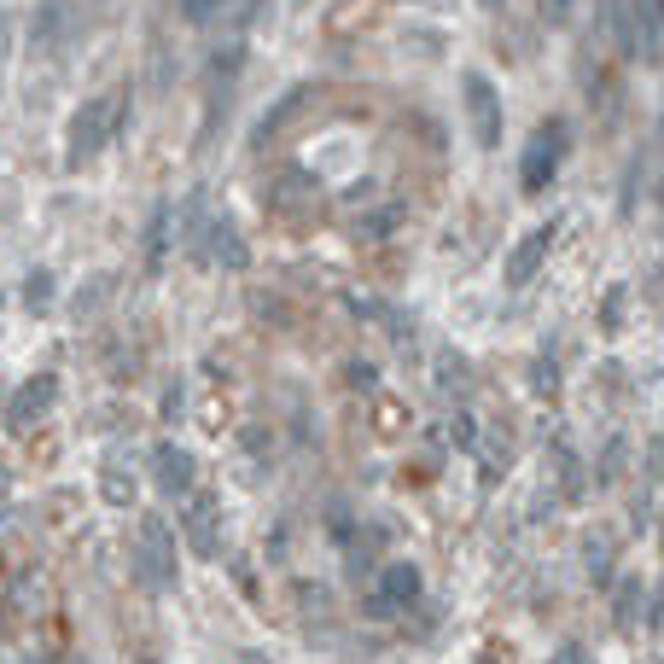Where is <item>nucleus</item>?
Returning a JSON list of instances; mask_svg holds the SVG:
<instances>
[{
    "mask_svg": "<svg viewBox=\"0 0 664 664\" xmlns=\"http://www.w3.org/2000/svg\"><path fill=\"white\" fill-rule=\"evenodd\" d=\"M129 566H135V583H140V589H152V595L175 589V577H181V559H175V531L163 525L158 513H147V518H140V543H135V554H129Z\"/></svg>",
    "mask_w": 664,
    "mask_h": 664,
    "instance_id": "1",
    "label": "nucleus"
},
{
    "mask_svg": "<svg viewBox=\"0 0 664 664\" xmlns=\"http://www.w3.org/2000/svg\"><path fill=\"white\" fill-rule=\"evenodd\" d=\"M111 135H117V106L111 99H82V106L71 111V129H65V163L82 170L88 158L106 152Z\"/></svg>",
    "mask_w": 664,
    "mask_h": 664,
    "instance_id": "2",
    "label": "nucleus"
},
{
    "mask_svg": "<svg viewBox=\"0 0 664 664\" xmlns=\"http://www.w3.org/2000/svg\"><path fill=\"white\" fill-rule=\"evenodd\" d=\"M461 106H467V129L479 140L484 152L502 147V94H495V82L484 71H467L461 76Z\"/></svg>",
    "mask_w": 664,
    "mask_h": 664,
    "instance_id": "3",
    "label": "nucleus"
},
{
    "mask_svg": "<svg viewBox=\"0 0 664 664\" xmlns=\"http://www.w3.org/2000/svg\"><path fill=\"white\" fill-rule=\"evenodd\" d=\"M566 147H571L566 122H559V117H548L543 129L531 135L525 158H518V186H525V193H543V186L559 175V158H566Z\"/></svg>",
    "mask_w": 664,
    "mask_h": 664,
    "instance_id": "4",
    "label": "nucleus"
},
{
    "mask_svg": "<svg viewBox=\"0 0 664 664\" xmlns=\"http://www.w3.org/2000/svg\"><path fill=\"white\" fill-rule=\"evenodd\" d=\"M426 595V577L420 566H408V559H390V566L379 571V589H373L367 600V618H397V612H414Z\"/></svg>",
    "mask_w": 664,
    "mask_h": 664,
    "instance_id": "5",
    "label": "nucleus"
},
{
    "mask_svg": "<svg viewBox=\"0 0 664 664\" xmlns=\"http://www.w3.org/2000/svg\"><path fill=\"white\" fill-rule=\"evenodd\" d=\"M181 536H186V548H193L199 559L222 554V502H216V495H186Z\"/></svg>",
    "mask_w": 664,
    "mask_h": 664,
    "instance_id": "6",
    "label": "nucleus"
},
{
    "mask_svg": "<svg viewBox=\"0 0 664 664\" xmlns=\"http://www.w3.org/2000/svg\"><path fill=\"white\" fill-rule=\"evenodd\" d=\"M152 484H158L163 495H193L199 461H193L181 443H158V449H152Z\"/></svg>",
    "mask_w": 664,
    "mask_h": 664,
    "instance_id": "7",
    "label": "nucleus"
},
{
    "mask_svg": "<svg viewBox=\"0 0 664 664\" xmlns=\"http://www.w3.org/2000/svg\"><path fill=\"white\" fill-rule=\"evenodd\" d=\"M548 251H554V222L531 227V234L507 251V286H531V280H536V268L548 263Z\"/></svg>",
    "mask_w": 664,
    "mask_h": 664,
    "instance_id": "8",
    "label": "nucleus"
},
{
    "mask_svg": "<svg viewBox=\"0 0 664 664\" xmlns=\"http://www.w3.org/2000/svg\"><path fill=\"white\" fill-rule=\"evenodd\" d=\"M211 227H216V216H211V199L204 193H186V204H181V251L193 257V263H204L211 257Z\"/></svg>",
    "mask_w": 664,
    "mask_h": 664,
    "instance_id": "9",
    "label": "nucleus"
},
{
    "mask_svg": "<svg viewBox=\"0 0 664 664\" xmlns=\"http://www.w3.org/2000/svg\"><path fill=\"white\" fill-rule=\"evenodd\" d=\"M204 268H227V275L251 268V245H245V234H239L234 216H216V227H211V257H204Z\"/></svg>",
    "mask_w": 664,
    "mask_h": 664,
    "instance_id": "10",
    "label": "nucleus"
},
{
    "mask_svg": "<svg viewBox=\"0 0 664 664\" xmlns=\"http://www.w3.org/2000/svg\"><path fill=\"white\" fill-rule=\"evenodd\" d=\"M53 403H58V379H53V373H35V379H24V385L12 390V426H18V431L35 426Z\"/></svg>",
    "mask_w": 664,
    "mask_h": 664,
    "instance_id": "11",
    "label": "nucleus"
},
{
    "mask_svg": "<svg viewBox=\"0 0 664 664\" xmlns=\"http://www.w3.org/2000/svg\"><path fill=\"white\" fill-rule=\"evenodd\" d=\"M239 71H245V41H227V47H216L211 58H204V88H227V94H234Z\"/></svg>",
    "mask_w": 664,
    "mask_h": 664,
    "instance_id": "12",
    "label": "nucleus"
},
{
    "mask_svg": "<svg viewBox=\"0 0 664 664\" xmlns=\"http://www.w3.org/2000/svg\"><path fill=\"white\" fill-rule=\"evenodd\" d=\"M607 18H612V41L624 58H641V24H635V7L630 0H607Z\"/></svg>",
    "mask_w": 664,
    "mask_h": 664,
    "instance_id": "13",
    "label": "nucleus"
},
{
    "mask_svg": "<svg viewBox=\"0 0 664 664\" xmlns=\"http://www.w3.org/2000/svg\"><path fill=\"white\" fill-rule=\"evenodd\" d=\"M641 607H647V589H641V577H624L612 595V624L618 630H635L641 624Z\"/></svg>",
    "mask_w": 664,
    "mask_h": 664,
    "instance_id": "14",
    "label": "nucleus"
},
{
    "mask_svg": "<svg viewBox=\"0 0 664 664\" xmlns=\"http://www.w3.org/2000/svg\"><path fill=\"white\" fill-rule=\"evenodd\" d=\"M170 234H175V222H170V204H158L152 222H147V275H158L163 257H170Z\"/></svg>",
    "mask_w": 664,
    "mask_h": 664,
    "instance_id": "15",
    "label": "nucleus"
},
{
    "mask_svg": "<svg viewBox=\"0 0 664 664\" xmlns=\"http://www.w3.org/2000/svg\"><path fill=\"white\" fill-rule=\"evenodd\" d=\"M99 495H106L111 507H129L135 502V472L122 461H106V467H99Z\"/></svg>",
    "mask_w": 664,
    "mask_h": 664,
    "instance_id": "16",
    "label": "nucleus"
},
{
    "mask_svg": "<svg viewBox=\"0 0 664 664\" xmlns=\"http://www.w3.org/2000/svg\"><path fill=\"white\" fill-rule=\"evenodd\" d=\"M303 193H315V175H309V170H286L275 186H268V204H275V211H292Z\"/></svg>",
    "mask_w": 664,
    "mask_h": 664,
    "instance_id": "17",
    "label": "nucleus"
},
{
    "mask_svg": "<svg viewBox=\"0 0 664 664\" xmlns=\"http://www.w3.org/2000/svg\"><path fill=\"white\" fill-rule=\"evenodd\" d=\"M303 99H309V88H292V94H286V99H280V106H275V111H263V122H257V140H251V147H268V140H275V135H280V122H286V117H292V111L303 106Z\"/></svg>",
    "mask_w": 664,
    "mask_h": 664,
    "instance_id": "18",
    "label": "nucleus"
},
{
    "mask_svg": "<svg viewBox=\"0 0 664 664\" xmlns=\"http://www.w3.org/2000/svg\"><path fill=\"white\" fill-rule=\"evenodd\" d=\"M583 566H589V583L595 589L612 583V543H607V536H589V543H583Z\"/></svg>",
    "mask_w": 664,
    "mask_h": 664,
    "instance_id": "19",
    "label": "nucleus"
},
{
    "mask_svg": "<svg viewBox=\"0 0 664 664\" xmlns=\"http://www.w3.org/2000/svg\"><path fill=\"white\" fill-rule=\"evenodd\" d=\"M24 309L30 315H47L53 309V268H30L24 275Z\"/></svg>",
    "mask_w": 664,
    "mask_h": 664,
    "instance_id": "20",
    "label": "nucleus"
},
{
    "mask_svg": "<svg viewBox=\"0 0 664 664\" xmlns=\"http://www.w3.org/2000/svg\"><path fill=\"white\" fill-rule=\"evenodd\" d=\"M58 30H65V7H58V0H41V12H35L30 35L41 41V47H58Z\"/></svg>",
    "mask_w": 664,
    "mask_h": 664,
    "instance_id": "21",
    "label": "nucleus"
},
{
    "mask_svg": "<svg viewBox=\"0 0 664 664\" xmlns=\"http://www.w3.org/2000/svg\"><path fill=\"white\" fill-rule=\"evenodd\" d=\"M624 303H630L624 286H607V298H600V332H618V326H624Z\"/></svg>",
    "mask_w": 664,
    "mask_h": 664,
    "instance_id": "22",
    "label": "nucleus"
},
{
    "mask_svg": "<svg viewBox=\"0 0 664 664\" xmlns=\"http://www.w3.org/2000/svg\"><path fill=\"white\" fill-rule=\"evenodd\" d=\"M111 286H117L111 275H99V280H88V292H76V321H88L94 309H99V303L111 298Z\"/></svg>",
    "mask_w": 664,
    "mask_h": 664,
    "instance_id": "23",
    "label": "nucleus"
},
{
    "mask_svg": "<svg viewBox=\"0 0 664 664\" xmlns=\"http://www.w3.org/2000/svg\"><path fill=\"white\" fill-rule=\"evenodd\" d=\"M222 7H227V0H181V18H186V24H211Z\"/></svg>",
    "mask_w": 664,
    "mask_h": 664,
    "instance_id": "24",
    "label": "nucleus"
},
{
    "mask_svg": "<svg viewBox=\"0 0 664 664\" xmlns=\"http://www.w3.org/2000/svg\"><path fill=\"white\" fill-rule=\"evenodd\" d=\"M618 472H624V438H612L607 454H600V484H612Z\"/></svg>",
    "mask_w": 664,
    "mask_h": 664,
    "instance_id": "25",
    "label": "nucleus"
},
{
    "mask_svg": "<svg viewBox=\"0 0 664 664\" xmlns=\"http://www.w3.org/2000/svg\"><path fill=\"white\" fill-rule=\"evenodd\" d=\"M548 664H589V653L577 647V641H559V653H554Z\"/></svg>",
    "mask_w": 664,
    "mask_h": 664,
    "instance_id": "26",
    "label": "nucleus"
},
{
    "mask_svg": "<svg viewBox=\"0 0 664 664\" xmlns=\"http://www.w3.org/2000/svg\"><path fill=\"white\" fill-rule=\"evenodd\" d=\"M543 12L554 18V24H566V18L577 12V0H543Z\"/></svg>",
    "mask_w": 664,
    "mask_h": 664,
    "instance_id": "27",
    "label": "nucleus"
},
{
    "mask_svg": "<svg viewBox=\"0 0 664 664\" xmlns=\"http://www.w3.org/2000/svg\"><path fill=\"white\" fill-rule=\"evenodd\" d=\"M163 420H181V385L163 390Z\"/></svg>",
    "mask_w": 664,
    "mask_h": 664,
    "instance_id": "28",
    "label": "nucleus"
},
{
    "mask_svg": "<svg viewBox=\"0 0 664 664\" xmlns=\"http://www.w3.org/2000/svg\"><path fill=\"white\" fill-rule=\"evenodd\" d=\"M647 624H653V630H664V583H658V595L647 600Z\"/></svg>",
    "mask_w": 664,
    "mask_h": 664,
    "instance_id": "29",
    "label": "nucleus"
},
{
    "mask_svg": "<svg viewBox=\"0 0 664 664\" xmlns=\"http://www.w3.org/2000/svg\"><path fill=\"white\" fill-rule=\"evenodd\" d=\"M531 379H536V390H554V362L543 356V362H536V373H531Z\"/></svg>",
    "mask_w": 664,
    "mask_h": 664,
    "instance_id": "30",
    "label": "nucleus"
},
{
    "mask_svg": "<svg viewBox=\"0 0 664 664\" xmlns=\"http://www.w3.org/2000/svg\"><path fill=\"white\" fill-rule=\"evenodd\" d=\"M344 379H350V385H373V367H362V362H350V367H344Z\"/></svg>",
    "mask_w": 664,
    "mask_h": 664,
    "instance_id": "31",
    "label": "nucleus"
},
{
    "mask_svg": "<svg viewBox=\"0 0 664 664\" xmlns=\"http://www.w3.org/2000/svg\"><path fill=\"white\" fill-rule=\"evenodd\" d=\"M263 7H268V0H245V7H239V24H257Z\"/></svg>",
    "mask_w": 664,
    "mask_h": 664,
    "instance_id": "32",
    "label": "nucleus"
},
{
    "mask_svg": "<svg viewBox=\"0 0 664 664\" xmlns=\"http://www.w3.org/2000/svg\"><path fill=\"white\" fill-rule=\"evenodd\" d=\"M479 7H484V12H502V0H479Z\"/></svg>",
    "mask_w": 664,
    "mask_h": 664,
    "instance_id": "33",
    "label": "nucleus"
},
{
    "mask_svg": "<svg viewBox=\"0 0 664 664\" xmlns=\"http://www.w3.org/2000/svg\"><path fill=\"white\" fill-rule=\"evenodd\" d=\"M658 543H664V518H658Z\"/></svg>",
    "mask_w": 664,
    "mask_h": 664,
    "instance_id": "34",
    "label": "nucleus"
},
{
    "mask_svg": "<svg viewBox=\"0 0 664 664\" xmlns=\"http://www.w3.org/2000/svg\"><path fill=\"white\" fill-rule=\"evenodd\" d=\"M479 664H495V658H490V653H484V658H479Z\"/></svg>",
    "mask_w": 664,
    "mask_h": 664,
    "instance_id": "35",
    "label": "nucleus"
},
{
    "mask_svg": "<svg viewBox=\"0 0 664 664\" xmlns=\"http://www.w3.org/2000/svg\"><path fill=\"white\" fill-rule=\"evenodd\" d=\"M35 664H53V658H35Z\"/></svg>",
    "mask_w": 664,
    "mask_h": 664,
    "instance_id": "36",
    "label": "nucleus"
},
{
    "mask_svg": "<svg viewBox=\"0 0 664 664\" xmlns=\"http://www.w3.org/2000/svg\"><path fill=\"white\" fill-rule=\"evenodd\" d=\"M0 495H7V484H0Z\"/></svg>",
    "mask_w": 664,
    "mask_h": 664,
    "instance_id": "37",
    "label": "nucleus"
}]
</instances>
